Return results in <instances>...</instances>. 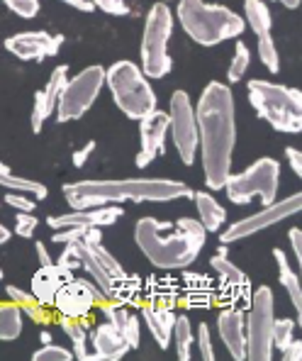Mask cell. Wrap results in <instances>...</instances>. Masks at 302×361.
I'll return each mask as SVG.
<instances>
[{
    "mask_svg": "<svg viewBox=\"0 0 302 361\" xmlns=\"http://www.w3.org/2000/svg\"><path fill=\"white\" fill-rule=\"evenodd\" d=\"M5 293H8L10 302H15V305L23 310V315L32 317V322H39V325H44V322L51 320V307H44L42 302H37L34 295L30 293V290H23L18 288V286H5Z\"/></svg>",
    "mask_w": 302,
    "mask_h": 361,
    "instance_id": "f1b7e54d",
    "label": "cell"
},
{
    "mask_svg": "<svg viewBox=\"0 0 302 361\" xmlns=\"http://www.w3.org/2000/svg\"><path fill=\"white\" fill-rule=\"evenodd\" d=\"M258 59L266 66V71H271V73L280 71V56H278V49H275V42L271 35L258 37Z\"/></svg>",
    "mask_w": 302,
    "mask_h": 361,
    "instance_id": "74e56055",
    "label": "cell"
},
{
    "mask_svg": "<svg viewBox=\"0 0 302 361\" xmlns=\"http://www.w3.org/2000/svg\"><path fill=\"white\" fill-rule=\"evenodd\" d=\"M34 249H37V259H39V267H46V264H54V259H51V254H49V249H46V244H44V242H37V244H34Z\"/></svg>",
    "mask_w": 302,
    "mask_h": 361,
    "instance_id": "f907efd6",
    "label": "cell"
},
{
    "mask_svg": "<svg viewBox=\"0 0 302 361\" xmlns=\"http://www.w3.org/2000/svg\"><path fill=\"white\" fill-rule=\"evenodd\" d=\"M68 247L78 254L81 269L91 274L95 288L110 300L115 281L125 274V269H122V264L118 259L103 247V227H86L81 240L68 242Z\"/></svg>",
    "mask_w": 302,
    "mask_h": 361,
    "instance_id": "30bf717a",
    "label": "cell"
},
{
    "mask_svg": "<svg viewBox=\"0 0 302 361\" xmlns=\"http://www.w3.org/2000/svg\"><path fill=\"white\" fill-rule=\"evenodd\" d=\"M10 235H13V232H10L8 227L3 225V222H0V247H3V244L10 240Z\"/></svg>",
    "mask_w": 302,
    "mask_h": 361,
    "instance_id": "f5cc1de1",
    "label": "cell"
},
{
    "mask_svg": "<svg viewBox=\"0 0 302 361\" xmlns=\"http://www.w3.org/2000/svg\"><path fill=\"white\" fill-rule=\"evenodd\" d=\"M273 322H275V298L268 286L253 288L251 300L244 315V334H246V359L271 361L273 357Z\"/></svg>",
    "mask_w": 302,
    "mask_h": 361,
    "instance_id": "ba28073f",
    "label": "cell"
},
{
    "mask_svg": "<svg viewBox=\"0 0 302 361\" xmlns=\"http://www.w3.org/2000/svg\"><path fill=\"white\" fill-rule=\"evenodd\" d=\"M42 342L49 344V342H51V334H49V332H42Z\"/></svg>",
    "mask_w": 302,
    "mask_h": 361,
    "instance_id": "11a10c76",
    "label": "cell"
},
{
    "mask_svg": "<svg viewBox=\"0 0 302 361\" xmlns=\"http://www.w3.org/2000/svg\"><path fill=\"white\" fill-rule=\"evenodd\" d=\"M248 63H251V51H248L246 42L237 37L234 44V56L229 61V68H227V81L229 83H239L248 71Z\"/></svg>",
    "mask_w": 302,
    "mask_h": 361,
    "instance_id": "d590c367",
    "label": "cell"
},
{
    "mask_svg": "<svg viewBox=\"0 0 302 361\" xmlns=\"http://www.w3.org/2000/svg\"><path fill=\"white\" fill-rule=\"evenodd\" d=\"M273 259H275V267H278V281L280 286L285 288V293H288L290 302H293V310L295 315H298V325L302 322V288H300V276L298 271L290 267L288 257H285L283 249L275 247L273 249Z\"/></svg>",
    "mask_w": 302,
    "mask_h": 361,
    "instance_id": "484cf974",
    "label": "cell"
},
{
    "mask_svg": "<svg viewBox=\"0 0 302 361\" xmlns=\"http://www.w3.org/2000/svg\"><path fill=\"white\" fill-rule=\"evenodd\" d=\"M3 5L23 20H34L42 8L39 0H3Z\"/></svg>",
    "mask_w": 302,
    "mask_h": 361,
    "instance_id": "f35d334b",
    "label": "cell"
},
{
    "mask_svg": "<svg viewBox=\"0 0 302 361\" xmlns=\"http://www.w3.org/2000/svg\"><path fill=\"white\" fill-rule=\"evenodd\" d=\"M105 83L110 86L115 105L122 110L125 118L141 120L156 108V93L139 63L127 59L115 61L110 68H105Z\"/></svg>",
    "mask_w": 302,
    "mask_h": 361,
    "instance_id": "8992f818",
    "label": "cell"
},
{
    "mask_svg": "<svg viewBox=\"0 0 302 361\" xmlns=\"http://www.w3.org/2000/svg\"><path fill=\"white\" fill-rule=\"evenodd\" d=\"M39 227V220L34 217V212H18L15 215V235L23 237V240H32V235Z\"/></svg>",
    "mask_w": 302,
    "mask_h": 361,
    "instance_id": "60d3db41",
    "label": "cell"
},
{
    "mask_svg": "<svg viewBox=\"0 0 302 361\" xmlns=\"http://www.w3.org/2000/svg\"><path fill=\"white\" fill-rule=\"evenodd\" d=\"M193 200H195V210H198V220L203 222L205 230L220 232L227 220V210L217 203L215 195L208 193V190H200V193H193Z\"/></svg>",
    "mask_w": 302,
    "mask_h": 361,
    "instance_id": "4316f807",
    "label": "cell"
},
{
    "mask_svg": "<svg viewBox=\"0 0 302 361\" xmlns=\"http://www.w3.org/2000/svg\"><path fill=\"white\" fill-rule=\"evenodd\" d=\"M134 242L153 269L183 271L200 257V249L208 242V230L195 217H181L176 222L139 217L134 225Z\"/></svg>",
    "mask_w": 302,
    "mask_h": 361,
    "instance_id": "7a4b0ae2",
    "label": "cell"
},
{
    "mask_svg": "<svg viewBox=\"0 0 302 361\" xmlns=\"http://www.w3.org/2000/svg\"><path fill=\"white\" fill-rule=\"evenodd\" d=\"M283 359L285 361H300L302 359V342L300 339H293V342L283 349Z\"/></svg>",
    "mask_w": 302,
    "mask_h": 361,
    "instance_id": "681fc988",
    "label": "cell"
},
{
    "mask_svg": "<svg viewBox=\"0 0 302 361\" xmlns=\"http://www.w3.org/2000/svg\"><path fill=\"white\" fill-rule=\"evenodd\" d=\"M61 3L71 5V8L78 10V13H93V10H95L93 0H61Z\"/></svg>",
    "mask_w": 302,
    "mask_h": 361,
    "instance_id": "816d5d0a",
    "label": "cell"
},
{
    "mask_svg": "<svg viewBox=\"0 0 302 361\" xmlns=\"http://www.w3.org/2000/svg\"><path fill=\"white\" fill-rule=\"evenodd\" d=\"M56 267H61L63 271H68V274H73V271L81 269V259H78V254L73 252L68 244H63V252L59 254V259H56Z\"/></svg>",
    "mask_w": 302,
    "mask_h": 361,
    "instance_id": "f6af8a7d",
    "label": "cell"
},
{
    "mask_svg": "<svg viewBox=\"0 0 302 361\" xmlns=\"http://www.w3.org/2000/svg\"><path fill=\"white\" fill-rule=\"evenodd\" d=\"M295 330H298V320H290V317H275V322H273V349H280V352H283V349L295 339Z\"/></svg>",
    "mask_w": 302,
    "mask_h": 361,
    "instance_id": "8d00e7d4",
    "label": "cell"
},
{
    "mask_svg": "<svg viewBox=\"0 0 302 361\" xmlns=\"http://www.w3.org/2000/svg\"><path fill=\"white\" fill-rule=\"evenodd\" d=\"M198 349H200V357L205 361H212L215 359V347H212V334H210V327L208 322H200L198 325Z\"/></svg>",
    "mask_w": 302,
    "mask_h": 361,
    "instance_id": "7bdbcfd3",
    "label": "cell"
},
{
    "mask_svg": "<svg viewBox=\"0 0 302 361\" xmlns=\"http://www.w3.org/2000/svg\"><path fill=\"white\" fill-rule=\"evenodd\" d=\"M66 81H68V66H66V63H59V66H56L54 71H51V76H49V81H46V86L39 90L42 100H44L46 110H49L51 115H54L56 100H59L61 90H63V86H66Z\"/></svg>",
    "mask_w": 302,
    "mask_h": 361,
    "instance_id": "e575fe53",
    "label": "cell"
},
{
    "mask_svg": "<svg viewBox=\"0 0 302 361\" xmlns=\"http://www.w3.org/2000/svg\"><path fill=\"white\" fill-rule=\"evenodd\" d=\"M32 359L34 361H71L73 354L71 349H63L59 344H44L42 349H37L34 354H32Z\"/></svg>",
    "mask_w": 302,
    "mask_h": 361,
    "instance_id": "ab89813d",
    "label": "cell"
},
{
    "mask_svg": "<svg viewBox=\"0 0 302 361\" xmlns=\"http://www.w3.org/2000/svg\"><path fill=\"white\" fill-rule=\"evenodd\" d=\"M178 300H181V279L173 271L151 274L141 283V302H153V305L176 310Z\"/></svg>",
    "mask_w": 302,
    "mask_h": 361,
    "instance_id": "44dd1931",
    "label": "cell"
},
{
    "mask_svg": "<svg viewBox=\"0 0 302 361\" xmlns=\"http://www.w3.org/2000/svg\"><path fill=\"white\" fill-rule=\"evenodd\" d=\"M195 120L205 185L210 190H222L232 173L237 147V108L232 88L227 83L210 81L195 103Z\"/></svg>",
    "mask_w": 302,
    "mask_h": 361,
    "instance_id": "6da1fadb",
    "label": "cell"
},
{
    "mask_svg": "<svg viewBox=\"0 0 302 361\" xmlns=\"http://www.w3.org/2000/svg\"><path fill=\"white\" fill-rule=\"evenodd\" d=\"M248 103L261 120L283 135H300L302 130V93L283 83L253 78L248 81Z\"/></svg>",
    "mask_w": 302,
    "mask_h": 361,
    "instance_id": "5b68a950",
    "label": "cell"
},
{
    "mask_svg": "<svg viewBox=\"0 0 302 361\" xmlns=\"http://www.w3.org/2000/svg\"><path fill=\"white\" fill-rule=\"evenodd\" d=\"M23 334V310L15 302H0V342H13Z\"/></svg>",
    "mask_w": 302,
    "mask_h": 361,
    "instance_id": "836d02e7",
    "label": "cell"
},
{
    "mask_svg": "<svg viewBox=\"0 0 302 361\" xmlns=\"http://www.w3.org/2000/svg\"><path fill=\"white\" fill-rule=\"evenodd\" d=\"M275 3L285 5V8H288V10H295V8H300V0H275Z\"/></svg>",
    "mask_w": 302,
    "mask_h": 361,
    "instance_id": "db71d44e",
    "label": "cell"
},
{
    "mask_svg": "<svg viewBox=\"0 0 302 361\" xmlns=\"http://www.w3.org/2000/svg\"><path fill=\"white\" fill-rule=\"evenodd\" d=\"M63 198L71 208L122 203H171L193 198L195 190L171 178H118V180H76L63 183Z\"/></svg>",
    "mask_w": 302,
    "mask_h": 361,
    "instance_id": "3957f363",
    "label": "cell"
},
{
    "mask_svg": "<svg viewBox=\"0 0 302 361\" xmlns=\"http://www.w3.org/2000/svg\"><path fill=\"white\" fill-rule=\"evenodd\" d=\"M3 276H5V274H3V269H0V281H3Z\"/></svg>",
    "mask_w": 302,
    "mask_h": 361,
    "instance_id": "9f6ffc18",
    "label": "cell"
},
{
    "mask_svg": "<svg viewBox=\"0 0 302 361\" xmlns=\"http://www.w3.org/2000/svg\"><path fill=\"white\" fill-rule=\"evenodd\" d=\"M217 334L227 347V354L237 361L246 359V334H244V310L220 307L217 315Z\"/></svg>",
    "mask_w": 302,
    "mask_h": 361,
    "instance_id": "ffe728a7",
    "label": "cell"
},
{
    "mask_svg": "<svg viewBox=\"0 0 302 361\" xmlns=\"http://www.w3.org/2000/svg\"><path fill=\"white\" fill-rule=\"evenodd\" d=\"M0 185L8 190H18V193H32L34 200H44L46 195H49V188H46L44 183L18 176V173H13V169L3 161H0Z\"/></svg>",
    "mask_w": 302,
    "mask_h": 361,
    "instance_id": "1f68e13d",
    "label": "cell"
},
{
    "mask_svg": "<svg viewBox=\"0 0 302 361\" xmlns=\"http://www.w3.org/2000/svg\"><path fill=\"white\" fill-rule=\"evenodd\" d=\"M244 25L256 37L271 35L273 18H271V10H268L266 0H244Z\"/></svg>",
    "mask_w": 302,
    "mask_h": 361,
    "instance_id": "4dcf8cb0",
    "label": "cell"
},
{
    "mask_svg": "<svg viewBox=\"0 0 302 361\" xmlns=\"http://www.w3.org/2000/svg\"><path fill=\"white\" fill-rule=\"evenodd\" d=\"M100 310H103L105 320L110 322V325L118 330L122 337L127 339V344H130L132 349L139 347L141 342V325H139V315H134L132 312V307L127 305H120V302H113V300H105L100 302Z\"/></svg>",
    "mask_w": 302,
    "mask_h": 361,
    "instance_id": "cb8c5ba5",
    "label": "cell"
},
{
    "mask_svg": "<svg viewBox=\"0 0 302 361\" xmlns=\"http://www.w3.org/2000/svg\"><path fill=\"white\" fill-rule=\"evenodd\" d=\"M285 159H288L295 176H302V154L298 147H285Z\"/></svg>",
    "mask_w": 302,
    "mask_h": 361,
    "instance_id": "7dc6e473",
    "label": "cell"
},
{
    "mask_svg": "<svg viewBox=\"0 0 302 361\" xmlns=\"http://www.w3.org/2000/svg\"><path fill=\"white\" fill-rule=\"evenodd\" d=\"M5 205H10L13 210L18 212H34L37 208V200L30 198V195L25 193H18V190H10V193H5Z\"/></svg>",
    "mask_w": 302,
    "mask_h": 361,
    "instance_id": "b9f144b4",
    "label": "cell"
},
{
    "mask_svg": "<svg viewBox=\"0 0 302 361\" xmlns=\"http://www.w3.org/2000/svg\"><path fill=\"white\" fill-rule=\"evenodd\" d=\"M141 283H144V276L139 274H122L113 286V293H110V300L120 302V305L127 307H139L141 305Z\"/></svg>",
    "mask_w": 302,
    "mask_h": 361,
    "instance_id": "83f0119b",
    "label": "cell"
},
{
    "mask_svg": "<svg viewBox=\"0 0 302 361\" xmlns=\"http://www.w3.org/2000/svg\"><path fill=\"white\" fill-rule=\"evenodd\" d=\"M137 310H139V317L144 320L153 342L161 349H168L171 334H173V322H176V310L163 307V305H153V302H141Z\"/></svg>",
    "mask_w": 302,
    "mask_h": 361,
    "instance_id": "603a6c76",
    "label": "cell"
},
{
    "mask_svg": "<svg viewBox=\"0 0 302 361\" xmlns=\"http://www.w3.org/2000/svg\"><path fill=\"white\" fill-rule=\"evenodd\" d=\"M171 342L176 344L178 359L190 361V349H193V344H195V337H193V325H190V317L185 315V312H176Z\"/></svg>",
    "mask_w": 302,
    "mask_h": 361,
    "instance_id": "d6a6232c",
    "label": "cell"
},
{
    "mask_svg": "<svg viewBox=\"0 0 302 361\" xmlns=\"http://www.w3.org/2000/svg\"><path fill=\"white\" fill-rule=\"evenodd\" d=\"M139 122V154H137V169H146L156 157L166 154L168 137V113L153 108Z\"/></svg>",
    "mask_w": 302,
    "mask_h": 361,
    "instance_id": "e0dca14e",
    "label": "cell"
},
{
    "mask_svg": "<svg viewBox=\"0 0 302 361\" xmlns=\"http://www.w3.org/2000/svg\"><path fill=\"white\" fill-rule=\"evenodd\" d=\"M288 237H290V244H293L295 262L302 264V230L300 227H293V230L288 232Z\"/></svg>",
    "mask_w": 302,
    "mask_h": 361,
    "instance_id": "c3c4849f",
    "label": "cell"
},
{
    "mask_svg": "<svg viewBox=\"0 0 302 361\" xmlns=\"http://www.w3.org/2000/svg\"><path fill=\"white\" fill-rule=\"evenodd\" d=\"M73 274L63 271L61 267L56 264H46V267H39L32 274V290L30 293L34 295L37 302H42L44 307H51L54 305V295L59 290V286L63 283L66 279H71Z\"/></svg>",
    "mask_w": 302,
    "mask_h": 361,
    "instance_id": "d4e9b609",
    "label": "cell"
},
{
    "mask_svg": "<svg viewBox=\"0 0 302 361\" xmlns=\"http://www.w3.org/2000/svg\"><path fill=\"white\" fill-rule=\"evenodd\" d=\"M93 152H95V142L91 140V142H86V145H83L78 152H73V154H71L73 166H76V169H83V166H86L88 159H91V154H93Z\"/></svg>",
    "mask_w": 302,
    "mask_h": 361,
    "instance_id": "bcb514c9",
    "label": "cell"
},
{
    "mask_svg": "<svg viewBox=\"0 0 302 361\" xmlns=\"http://www.w3.org/2000/svg\"><path fill=\"white\" fill-rule=\"evenodd\" d=\"M181 300L185 310H210L215 305V276L200 271H183L181 276Z\"/></svg>",
    "mask_w": 302,
    "mask_h": 361,
    "instance_id": "d6986e66",
    "label": "cell"
},
{
    "mask_svg": "<svg viewBox=\"0 0 302 361\" xmlns=\"http://www.w3.org/2000/svg\"><path fill=\"white\" fill-rule=\"evenodd\" d=\"M163 3H171V0H163Z\"/></svg>",
    "mask_w": 302,
    "mask_h": 361,
    "instance_id": "6f0895ef",
    "label": "cell"
},
{
    "mask_svg": "<svg viewBox=\"0 0 302 361\" xmlns=\"http://www.w3.org/2000/svg\"><path fill=\"white\" fill-rule=\"evenodd\" d=\"M93 5L103 13L113 15V18H125L130 15V3L127 0H93Z\"/></svg>",
    "mask_w": 302,
    "mask_h": 361,
    "instance_id": "ee69618b",
    "label": "cell"
},
{
    "mask_svg": "<svg viewBox=\"0 0 302 361\" xmlns=\"http://www.w3.org/2000/svg\"><path fill=\"white\" fill-rule=\"evenodd\" d=\"M93 354H86V361H120L132 352L127 339L110 322H103L93 330Z\"/></svg>",
    "mask_w": 302,
    "mask_h": 361,
    "instance_id": "7402d4cb",
    "label": "cell"
},
{
    "mask_svg": "<svg viewBox=\"0 0 302 361\" xmlns=\"http://www.w3.org/2000/svg\"><path fill=\"white\" fill-rule=\"evenodd\" d=\"M173 35V13L168 3L158 0L149 8L144 20V32H141L139 47V68L146 78H163L173 68L171 54H168V42Z\"/></svg>",
    "mask_w": 302,
    "mask_h": 361,
    "instance_id": "52a82bcc",
    "label": "cell"
},
{
    "mask_svg": "<svg viewBox=\"0 0 302 361\" xmlns=\"http://www.w3.org/2000/svg\"><path fill=\"white\" fill-rule=\"evenodd\" d=\"M103 86H105V68L98 66V63L86 66L78 76L68 78L59 100H56V110H54L56 120L71 122L83 118L91 110V105L98 100Z\"/></svg>",
    "mask_w": 302,
    "mask_h": 361,
    "instance_id": "8fae6325",
    "label": "cell"
},
{
    "mask_svg": "<svg viewBox=\"0 0 302 361\" xmlns=\"http://www.w3.org/2000/svg\"><path fill=\"white\" fill-rule=\"evenodd\" d=\"M91 322H93V315L91 317H81V320L59 317V325H61L63 334L71 339L73 359L86 361V354H88V327H91Z\"/></svg>",
    "mask_w": 302,
    "mask_h": 361,
    "instance_id": "f546056e",
    "label": "cell"
},
{
    "mask_svg": "<svg viewBox=\"0 0 302 361\" xmlns=\"http://www.w3.org/2000/svg\"><path fill=\"white\" fill-rule=\"evenodd\" d=\"M176 20L185 35L200 47H217L227 39H237L246 30L241 15L205 0H178Z\"/></svg>",
    "mask_w": 302,
    "mask_h": 361,
    "instance_id": "277c9868",
    "label": "cell"
},
{
    "mask_svg": "<svg viewBox=\"0 0 302 361\" xmlns=\"http://www.w3.org/2000/svg\"><path fill=\"white\" fill-rule=\"evenodd\" d=\"M280 183V164L271 157L256 159L241 173H229L225 183L227 198L234 205H248L251 200L268 205L275 200Z\"/></svg>",
    "mask_w": 302,
    "mask_h": 361,
    "instance_id": "9c48e42d",
    "label": "cell"
},
{
    "mask_svg": "<svg viewBox=\"0 0 302 361\" xmlns=\"http://www.w3.org/2000/svg\"><path fill=\"white\" fill-rule=\"evenodd\" d=\"M5 49L20 61H44L46 56H56L63 44L61 35L37 30V32H18L3 42Z\"/></svg>",
    "mask_w": 302,
    "mask_h": 361,
    "instance_id": "2e32d148",
    "label": "cell"
},
{
    "mask_svg": "<svg viewBox=\"0 0 302 361\" xmlns=\"http://www.w3.org/2000/svg\"><path fill=\"white\" fill-rule=\"evenodd\" d=\"M210 269L215 271V305L217 307H234V310H246L251 300L253 286L246 271H241L227 257V247L222 244L217 254L210 259Z\"/></svg>",
    "mask_w": 302,
    "mask_h": 361,
    "instance_id": "7c38bea8",
    "label": "cell"
},
{
    "mask_svg": "<svg viewBox=\"0 0 302 361\" xmlns=\"http://www.w3.org/2000/svg\"><path fill=\"white\" fill-rule=\"evenodd\" d=\"M105 300L108 298L95 288V283H91V281H86V279L71 276V279H66L59 286L51 310L59 312V317L81 320V317H91L95 305H100V302H105Z\"/></svg>",
    "mask_w": 302,
    "mask_h": 361,
    "instance_id": "9a60e30c",
    "label": "cell"
},
{
    "mask_svg": "<svg viewBox=\"0 0 302 361\" xmlns=\"http://www.w3.org/2000/svg\"><path fill=\"white\" fill-rule=\"evenodd\" d=\"M168 132L173 145L185 166H193L198 159V120H195V105L185 90H176L168 105Z\"/></svg>",
    "mask_w": 302,
    "mask_h": 361,
    "instance_id": "5bb4252c",
    "label": "cell"
},
{
    "mask_svg": "<svg viewBox=\"0 0 302 361\" xmlns=\"http://www.w3.org/2000/svg\"><path fill=\"white\" fill-rule=\"evenodd\" d=\"M125 215L120 205H91V208H71V212L46 217V225L51 230H63V227H110Z\"/></svg>",
    "mask_w": 302,
    "mask_h": 361,
    "instance_id": "ac0fdd59",
    "label": "cell"
},
{
    "mask_svg": "<svg viewBox=\"0 0 302 361\" xmlns=\"http://www.w3.org/2000/svg\"><path fill=\"white\" fill-rule=\"evenodd\" d=\"M300 205H302L300 193H293L283 200H273V203L263 205V208L258 212H253V215L232 222L225 232H220V242L222 244H234V242L246 240V237H251V235H258V232H266L268 227H275L278 222L298 215Z\"/></svg>",
    "mask_w": 302,
    "mask_h": 361,
    "instance_id": "4fadbf2b",
    "label": "cell"
}]
</instances>
